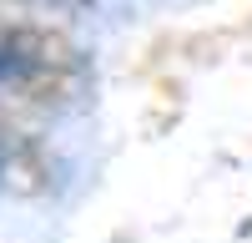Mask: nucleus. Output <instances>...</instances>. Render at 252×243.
Wrapping results in <instances>:
<instances>
[{"label": "nucleus", "mask_w": 252, "mask_h": 243, "mask_svg": "<svg viewBox=\"0 0 252 243\" xmlns=\"http://www.w3.org/2000/svg\"><path fill=\"white\" fill-rule=\"evenodd\" d=\"M46 71V40L26 26H0V86H31Z\"/></svg>", "instance_id": "nucleus-1"}, {"label": "nucleus", "mask_w": 252, "mask_h": 243, "mask_svg": "<svg viewBox=\"0 0 252 243\" xmlns=\"http://www.w3.org/2000/svg\"><path fill=\"white\" fill-rule=\"evenodd\" d=\"M5 162H10V142H5V132H0V172H5Z\"/></svg>", "instance_id": "nucleus-2"}, {"label": "nucleus", "mask_w": 252, "mask_h": 243, "mask_svg": "<svg viewBox=\"0 0 252 243\" xmlns=\"http://www.w3.org/2000/svg\"><path fill=\"white\" fill-rule=\"evenodd\" d=\"M56 5H81V0H56Z\"/></svg>", "instance_id": "nucleus-3"}]
</instances>
